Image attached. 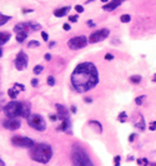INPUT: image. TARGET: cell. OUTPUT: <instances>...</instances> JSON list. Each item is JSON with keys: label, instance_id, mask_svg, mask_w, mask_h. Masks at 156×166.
Here are the masks:
<instances>
[{"label": "cell", "instance_id": "6da1fadb", "mask_svg": "<svg viewBox=\"0 0 156 166\" xmlns=\"http://www.w3.org/2000/svg\"><path fill=\"white\" fill-rule=\"evenodd\" d=\"M70 81L73 88L77 92H87L99 84V71L98 67L90 61H84L76 65L71 73Z\"/></svg>", "mask_w": 156, "mask_h": 166}, {"label": "cell", "instance_id": "7a4b0ae2", "mask_svg": "<svg viewBox=\"0 0 156 166\" xmlns=\"http://www.w3.org/2000/svg\"><path fill=\"white\" fill-rule=\"evenodd\" d=\"M29 155L31 160L40 162V164H48L51 157H53V149L49 144L40 143V144H35L30 150H29Z\"/></svg>", "mask_w": 156, "mask_h": 166}, {"label": "cell", "instance_id": "3957f363", "mask_svg": "<svg viewBox=\"0 0 156 166\" xmlns=\"http://www.w3.org/2000/svg\"><path fill=\"white\" fill-rule=\"evenodd\" d=\"M70 159H71L73 166H95L91 159H90V156L87 155V153L85 151V149H83L79 145L73 146L71 153H70Z\"/></svg>", "mask_w": 156, "mask_h": 166}, {"label": "cell", "instance_id": "277c9868", "mask_svg": "<svg viewBox=\"0 0 156 166\" xmlns=\"http://www.w3.org/2000/svg\"><path fill=\"white\" fill-rule=\"evenodd\" d=\"M3 111L8 119H16L19 116H23V103L12 100L4 106Z\"/></svg>", "mask_w": 156, "mask_h": 166}, {"label": "cell", "instance_id": "5b68a950", "mask_svg": "<svg viewBox=\"0 0 156 166\" xmlns=\"http://www.w3.org/2000/svg\"><path fill=\"white\" fill-rule=\"evenodd\" d=\"M28 124H29V126H31L33 129H35L37 131L46 130V122H45L44 117L39 114H31L28 117Z\"/></svg>", "mask_w": 156, "mask_h": 166}, {"label": "cell", "instance_id": "8992f818", "mask_svg": "<svg viewBox=\"0 0 156 166\" xmlns=\"http://www.w3.org/2000/svg\"><path fill=\"white\" fill-rule=\"evenodd\" d=\"M11 144L16 147H27V149H31L35 145L34 140L27 136H12Z\"/></svg>", "mask_w": 156, "mask_h": 166}, {"label": "cell", "instance_id": "52a82bcc", "mask_svg": "<svg viewBox=\"0 0 156 166\" xmlns=\"http://www.w3.org/2000/svg\"><path fill=\"white\" fill-rule=\"evenodd\" d=\"M89 39L85 35H80V36H74L68 41V45L71 50H77V49H83L87 45Z\"/></svg>", "mask_w": 156, "mask_h": 166}, {"label": "cell", "instance_id": "ba28073f", "mask_svg": "<svg viewBox=\"0 0 156 166\" xmlns=\"http://www.w3.org/2000/svg\"><path fill=\"white\" fill-rule=\"evenodd\" d=\"M40 25L36 24V23H33V21H29V23H19L14 26V31L15 33H19V31H27L28 34L31 33V31H36L40 29Z\"/></svg>", "mask_w": 156, "mask_h": 166}, {"label": "cell", "instance_id": "9c48e42d", "mask_svg": "<svg viewBox=\"0 0 156 166\" xmlns=\"http://www.w3.org/2000/svg\"><path fill=\"white\" fill-rule=\"evenodd\" d=\"M109 35H110V30L106 29V27H102V29H99V30L94 31L91 35L89 36V43H91V44L99 43V41L105 40Z\"/></svg>", "mask_w": 156, "mask_h": 166}, {"label": "cell", "instance_id": "30bf717a", "mask_svg": "<svg viewBox=\"0 0 156 166\" xmlns=\"http://www.w3.org/2000/svg\"><path fill=\"white\" fill-rule=\"evenodd\" d=\"M28 63H29L28 55L24 51H19L18 55H16V59H15V67L19 71H23L28 67Z\"/></svg>", "mask_w": 156, "mask_h": 166}, {"label": "cell", "instance_id": "8fae6325", "mask_svg": "<svg viewBox=\"0 0 156 166\" xmlns=\"http://www.w3.org/2000/svg\"><path fill=\"white\" fill-rule=\"evenodd\" d=\"M3 126L8 130L14 131V130H18L21 126V121L18 120V119H6V120L3 121Z\"/></svg>", "mask_w": 156, "mask_h": 166}, {"label": "cell", "instance_id": "7c38bea8", "mask_svg": "<svg viewBox=\"0 0 156 166\" xmlns=\"http://www.w3.org/2000/svg\"><path fill=\"white\" fill-rule=\"evenodd\" d=\"M55 107H56V111H58V117L62 121V120H66V119H69V110L65 107L64 105H61V104H56L55 105Z\"/></svg>", "mask_w": 156, "mask_h": 166}, {"label": "cell", "instance_id": "4fadbf2b", "mask_svg": "<svg viewBox=\"0 0 156 166\" xmlns=\"http://www.w3.org/2000/svg\"><path fill=\"white\" fill-rule=\"evenodd\" d=\"M122 3V0H111V2H109L108 4H105L102 6V9L105 10V11H112L115 10L116 8H119Z\"/></svg>", "mask_w": 156, "mask_h": 166}, {"label": "cell", "instance_id": "5bb4252c", "mask_svg": "<svg viewBox=\"0 0 156 166\" xmlns=\"http://www.w3.org/2000/svg\"><path fill=\"white\" fill-rule=\"evenodd\" d=\"M56 131H64V132L71 134V131H70V120H69V119L62 120V121H61V125L56 128Z\"/></svg>", "mask_w": 156, "mask_h": 166}, {"label": "cell", "instance_id": "9a60e30c", "mask_svg": "<svg viewBox=\"0 0 156 166\" xmlns=\"http://www.w3.org/2000/svg\"><path fill=\"white\" fill-rule=\"evenodd\" d=\"M70 9H71L70 6H64V8H60V9H55L54 10V15L56 18H62V16H65L70 11Z\"/></svg>", "mask_w": 156, "mask_h": 166}, {"label": "cell", "instance_id": "2e32d148", "mask_svg": "<svg viewBox=\"0 0 156 166\" xmlns=\"http://www.w3.org/2000/svg\"><path fill=\"white\" fill-rule=\"evenodd\" d=\"M134 125H135V128H136V129H139L140 131H144V130L146 129L145 120H144V117H142V115H141V114H139V120L134 124Z\"/></svg>", "mask_w": 156, "mask_h": 166}, {"label": "cell", "instance_id": "e0dca14e", "mask_svg": "<svg viewBox=\"0 0 156 166\" xmlns=\"http://www.w3.org/2000/svg\"><path fill=\"white\" fill-rule=\"evenodd\" d=\"M23 103V116L21 117H25V119H28L31 114H30V103L28 101H21Z\"/></svg>", "mask_w": 156, "mask_h": 166}, {"label": "cell", "instance_id": "ac0fdd59", "mask_svg": "<svg viewBox=\"0 0 156 166\" xmlns=\"http://www.w3.org/2000/svg\"><path fill=\"white\" fill-rule=\"evenodd\" d=\"M11 38V34L10 33H6V31H0V46L6 44L8 41L10 40Z\"/></svg>", "mask_w": 156, "mask_h": 166}, {"label": "cell", "instance_id": "d6986e66", "mask_svg": "<svg viewBox=\"0 0 156 166\" xmlns=\"http://www.w3.org/2000/svg\"><path fill=\"white\" fill-rule=\"evenodd\" d=\"M87 124H89L90 126H95V130H96L99 134L102 132V125H101L100 121H98V120H90Z\"/></svg>", "mask_w": 156, "mask_h": 166}, {"label": "cell", "instance_id": "ffe728a7", "mask_svg": "<svg viewBox=\"0 0 156 166\" xmlns=\"http://www.w3.org/2000/svg\"><path fill=\"white\" fill-rule=\"evenodd\" d=\"M27 38H28V33L27 31H19V33H16V41H18V43H24Z\"/></svg>", "mask_w": 156, "mask_h": 166}, {"label": "cell", "instance_id": "44dd1931", "mask_svg": "<svg viewBox=\"0 0 156 166\" xmlns=\"http://www.w3.org/2000/svg\"><path fill=\"white\" fill-rule=\"evenodd\" d=\"M129 81L131 82V84L137 85V84H140V82L142 81V78H141L140 75H131V76L129 78Z\"/></svg>", "mask_w": 156, "mask_h": 166}, {"label": "cell", "instance_id": "7402d4cb", "mask_svg": "<svg viewBox=\"0 0 156 166\" xmlns=\"http://www.w3.org/2000/svg\"><path fill=\"white\" fill-rule=\"evenodd\" d=\"M18 92H19V90H18V89H15V88H11V89H9V90H8V94H9V96H10L11 99H16Z\"/></svg>", "mask_w": 156, "mask_h": 166}, {"label": "cell", "instance_id": "603a6c76", "mask_svg": "<svg viewBox=\"0 0 156 166\" xmlns=\"http://www.w3.org/2000/svg\"><path fill=\"white\" fill-rule=\"evenodd\" d=\"M145 99H146V95H140V96H137V98L135 99V104L137 106H140V105H142V103L145 101Z\"/></svg>", "mask_w": 156, "mask_h": 166}, {"label": "cell", "instance_id": "cb8c5ba5", "mask_svg": "<svg viewBox=\"0 0 156 166\" xmlns=\"http://www.w3.org/2000/svg\"><path fill=\"white\" fill-rule=\"evenodd\" d=\"M120 21H121V23H124V24L130 23V21H131V16H130L129 14H122V15L120 16Z\"/></svg>", "mask_w": 156, "mask_h": 166}, {"label": "cell", "instance_id": "d4e9b609", "mask_svg": "<svg viewBox=\"0 0 156 166\" xmlns=\"http://www.w3.org/2000/svg\"><path fill=\"white\" fill-rule=\"evenodd\" d=\"M118 120L120 121V122H126V120H127V114L125 113V111H122V113H120L119 114V116H118Z\"/></svg>", "mask_w": 156, "mask_h": 166}, {"label": "cell", "instance_id": "484cf974", "mask_svg": "<svg viewBox=\"0 0 156 166\" xmlns=\"http://www.w3.org/2000/svg\"><path fill=\"white\" fill-rule=\"evenodd\" d=\"M43 70H44V66L43 65H35V67H34V74L35 75H39V74H41L43 73Z\"/></svg>", "mask_w": 156, "mask_h": 166}, {"label": "cell", "instance_id": "4316f807", "mask_svg": "<svg viewBox=\"0 0 156 166\" xmlns=\"http://www.w3.org/2000/svg\"><path fill=\"white\" fill-rule=\"evenodd\" d=\"M28 46H29V48H39V46H40V43H39V41H36V40H31V41H29Z\"/></svg>", "mask_w": 156, "mask_h": 166}, {"label": "cell", "instance_id": "83f0119b", "mask_svg": "<svg viewBox=\"0 0 156 166\" xmlns=\"http://www.w3.org/2000/svg\"><path fill=\"white\" fill-rule=\"evenodd\" d=\"M46 82H48L49 86H54V85H55V78H54V76H48Z\"/></svg>", "mask_w": 156, "mask_h": 166}, {"label": "cell", "instance_id": "f1b7e54d", "mask_svg": "<svg viewBox=\"0 0 156 166\" xmlns=\"http://www.w3.org/2000/svg\"><path fill=\"white\" fill-rule=\"evenodd\" d=\"M121 164V156L120 155H116L114 157V166H120Z\"/></svg>", "mask_w": 156, "mask_h": 166}, {"label": "cell", "instance_id": "f546056e", "mask_svg": "<svg viewBox=\"0 0 156 166\" xmlns=\"http://www.w3.org/2000/svg\"><path fill=\"white\" fill-rule=\"evenodd\" d=\"M149 130L150 131H156V121H151L149 124Z\"/></svg>", "mask_w": 156, "mask_h": 166}, {"label": "cell", "instance_id": "4dcf8cb0", "mask_svg": "<svg viewBox=\"0 0 156 166\" xmlns=\"http://www.w3.org/2000/svg\"><path fill=\"white\" fill-rule=\"evenodd\" d=\"M14 88H15V89H18V90H20V91H24V90H25V85H23V84H19V82H16V84H14Z\"/></svg>", "mask_w": 156, "mask_h": 166}, {"label": "cell", "instance_id": "1f68e13d", "mask_svg": "<svg viewBox=\"0 0 156 166\" xmlns=\"http://www.w3.org/2000/svg\"><path fill=\"white\" fill-rule=\"evenodd\" d=\"M77 19H79V15H71V16H69V21L70 23H76Z\"/></svg>", "mask_w": 156, "mask_h": 166}, {"label": "cell", "instance_id": "d6a6232c", "mask_svg": "<svg viewBox=\"0 0 156 166\" xmlns=\"http://www.w3.org/2000/svg\"><path fill=\"white\" fill-rule=\"evenodd\" d=\"M105 60H106V61H111V60H114V55L108 52V54L105 55Z\"/></svg>", "mask_w": 156, "mask_h": 166}, {"label": "cell", "instance_id": "836d02e7", "mask_svg": "<svg viewBox=\"0 0 156 166\" xmlns=\"http://www.w3.org/2000/svg\"><path fill=\"white\" fill-rule=\"evenodd\" d=\"M62 29H64L65 31H69V30L71 29V26H70V24H69V23H65V24L62 25Z\"/></svg>", "mask_w": 156, "mask_h": 166}, {"label": "cell", "instance_id": "e575fe53", "mask_svg": "<svg viewBox=\"0 0 156 166\" xmlns=\"http://www.w3.org/2000/svg\"><path fill=\"white\" fill-rule=\"evenodd\" d=\"M135 137H136V134H135V132H133V134H130V136H129V143H134V140H135Z\"/></svg>", "mask_w": 156, "mask_h": 166}, {"label": "cell", "instance_id": "d590c367", "mask_svg": "<svg viewBox=\"0 0 156 166\" xmlns=\"http://www.w3.org/2000/svg\"><path fill=\"white\" fill-rule=\"evenodd\" d=\"M41 38H43V40H44V41H49V35H48V33L41 31Z\"/></svg>", "mask_w": 156, "mask_h": 166}, {"label": "cell", "instance_id": "8d00e7d4", "mask_svg": "<svg viewBox=\"0 0 156 166\" xmlns=\"http://www.w3.org/2000/svg\"><path fill=\"white\" fill-rule=\"evenodd\" d=\"M75 10H76L77 13H84V6H83V5H76V6H75Z\"/></svg>", "mask_w": 156, "mask_h": 166}, {"label": "cell", "instance_id": "74e56055", "mask_svg": "<svg viewBox=\"0 0 156 166\" xmlns=\"http://www.w3.org/2000/svg\"><path fill=\"white\" fill-rule=\"evenodd\" d=\"M37 85H39V79H33V80H31V86L36 88Z\"/></svg>", "mask_w": 156, "mask_h": 166}, {"label": "cell", "instance_id": "f35d334b", "mask_svg": "<svg viewBox=\"0 0 156 166\" xmlns=\"http://www.w3.org/2000/svg\"><path fill=\"white\" fill-rule=\"evenodd\" d=\"M142 166H150V162L146 157H142Z\"/></svg>", "mask_w": 156, "mask_h": 166}, {"label": "cell", "instance_id": "ab89813d", "mask_svg": "<svg viewBox=\"0 0 156 166\" xmlns=\"http://www.w3.org/2000/svg\"><path fill=\"white\" fill-rule=\"evenodd\" d=\"M51 58H53V56H51V54H49V52H48V54H45V56H44V59H45L46 61H50V60H51Z\"/></svg>", "mask_w": 156, "mask_h": 166}, {"label": "cell", "instance_id": "60d3db41", "mask_svg": "<svg viewBox=\"0 0 156 166\" xmlns=\"http://www.w3.org/2000/svg\"><path fill=\"white\" fill-rule=\"evenodd\" d=\"M70 111H71L73 114H76L77 110H76V106H75V105H71V106H70Z\"/></svg>", "mask_w": 156, "mask_h": 166}, {"label": "cell", "instance_id": "b9f144b4", "mask_svg": "<svg viewBox=\"0 0 156 166\" xmlns=\"http://www.w3.org/2000/svg\"><path fill=\"white\" fill-rule=\"evenodd\" d=\"M58 119H59V117H58V115H54V114H53V115H50V120H51V121H56Z\"/></svg>", "mask_w": 156, "mask_h": 166}, {"label": "cell", "instance_id": "7bdbcfd3", "mask_svg": "<svg viewBox=\"0 0 156 166\" xmlns=\"http://www.w3.org/2000/svg\"><path fill=\"white\" fill-rule=\"evenodd\" d=\"M84 101H85L86 104H90V103H93V99H91V98H84Z\"/></svg>", "mask_w": 156, "mask_h": 166}, {"label": "cell", "instance_id": "ee69618b", "mask_svg": "<svg viewBox=\"0 0 156 166\" xmlns=\"http://www.w3.org/2000/svg\"><path fill=\"white\" fill-rule=\"evenodd\" d=\"M28 13H33V9H23V14H28Z\"/></svg>", "mask_w": 156, "mask_h": 166}, {"label": "cell", "instance_id": "f6af8a7d", "mask_svg": "<svg viewBox=\"0 0 156 166\" xmlns=\"http://www.w3.org/2000/svg\"><path fill=\"white\" fill-rule=\"evenodd\" d=\"M86 24H87L89 26H91V27H94V26H95V24H94L91 20H87V21H86Z\"/></svg>", "mask_w": 156, "mask_h": 166}, {"label": "cell", "instance_id": "bcb514c9", "mask_svg": "<svg viewBox=\"0 0 156 166\" xmlns=\"http://www.w3.org/2000/svg\"><path fill=\"white\" fill-rule=\"evenodd\" d=\"M55 45V41H50V43H49V48H53Z\"/></svg>", "mask_w": 156, "mask_h": 166}, {"label": "cell", "instance_id": "7dc6e473", "mask_svg": "<svg viewBox=\"0 0 156 166\" xmlns=\"http://www.w3.org/2000/svg\"><path fill=\"white\" fill-rule=\"evenodd\" d=\"M0 166H5V162L3 161V159H2V157H0Z\"/></svg>", "mask_w": 156, "mask_h": 166}, {"label": "cell", "instance_id": "c3c4849f", "mask_svg": "<svg viewBox=\"0 0 156 166\" xmlns=\"http://www.w3.org/2000/svg\"><path fill=\"white\" fill-rule=\"evenodd\" d=\"M134 160V156H129L127 157V161H133Z\"/></svg>", "mask_w": 156, "mask_h": 166}, {"label": "cell", "instance_id": "681fc988", "mask_svg": "<svg viewBox=\"0 0 156 166\" xmlns=\"http://www.w3.org/2000/svg\"><path fill=\"white\" fill-rule=\"evenodd\" d=\"M152 81H154V82H156V74H154V76H152Z\"/></svg>", "mask_w": 156, "mask_h": 166}, {"label": "cell", "instance_id": "f907efd6", "mask_svg": "<svg viewBox=\"0 0 156 166\" xmlns=\"http://www.w3.org/2000/svg\"><path fill=\"white\" fill-rule=\"evenodd\" d=\"M3 56V49H2V46H0V58Z\"/></svg>", "mask_w": 156, "mask_h": 166}, {"label": "cell", "instance_id": "816d5d0a", "mask_svg": "<svg viewBox=\"0 0 156 166\" xmlns=\"http://www.w3.org/2000/svg\"><path fill=\"white\" fill-rule=\"evenodd\" d=\"M100 2H102V3H105V4H108V3H109V0H100Z\"/></svg>", "mask_w": 156, "mask_h": 166}, {"label": "cell", "instance_id": "f5cc1de1", "mask_svg": "<svg viewBox=\"0 0 156 166\" xmlns=\"http://www.w3.org/2000/svg\"><path fill=\"white\" fill-rule=\"evenodd\" d=\"M93 2H95V0H87L86 4H89V3H93Z\"/></svg>", "mask_w": 156, "mask_h": 166}, {"label": "cell", "instance_id": "db71d44e", "mask_svg": "<svg viewBox=\"0 0 156 166\" xmlns=\"http://www.w3.org/2000/svg\"><path fill=\"white\" fill-rule=\"evenodd\" d=\"M150 166H156V162H150Z\"/></svg>", "mask_w": 156, "mask_h": 166}, {"label": "cell", "instance_id": "11a10c76", "mask_svg": "<svg viewBox=\"0 0 156 166\" xmlns=\"http://www.w3.org/2000/svg\"><path fill=\"white\" fill-rule=\"evenodd\" d=\"M3 110H4V107H2V105H0V111H3Z\"/></svg>", "mask_w": 156, "mask_h": 166}, {"label": "cell", "instance_id": "9f6ffc18", "mask_svg": "<svg viewBox=\"0 0 156 166\" xmlns=\"http://www.w3.org/2000/svg\"><path fill=\"white\" fill-rule=\"evenodd\" d=\"M122 2H125V0H122Z\"/></svg>", "mask_w": 156, "mask_h": 166}]
</instances>
